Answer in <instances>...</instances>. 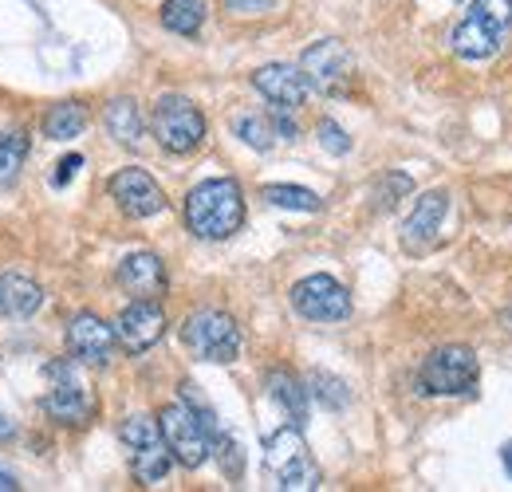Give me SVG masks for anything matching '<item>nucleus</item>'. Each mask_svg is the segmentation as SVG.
<instances>
[{
	"instance_id": "obj_1",
	"label": "nucleus",
	"mask_w": 512,
	"mask_h": 492,
	"mask_svg": "<svg viewBox=\"0 0 512 492\" xmlns=\"http://www.w3.org/2000/svg\"><path fill=\"white\" fill-rule=\"evenodd\" d=\"M186 225L201 241H229L245 225V193L233 178H209L186 193Z\"/></svg>"
},
{
	"instance_id": "obj_2",
	"label": "nucleus",
	"mask_w": 512,
	"mask_h": 492,
	"mask_svg": "<svg viewBox=\"0 0 512 492\" xmlns=\"http://www.w3.org/2000/svg\"><path fill=\"white\" fill-rule=\"evenodd\" d=\"M264 473H268L272 489L280 492L320 489V465L312 461L300 426H280L264 441Z\"/></svg>"
},
{
	"instance_id": "obj_3",
	"label": "nucleus",
	"mask_w": 512,
	"mask_h": 492,
	"mask_svg": "<svg viewBox=\"0 0 512 492\" xmlns=\"http://www.w3.org/2000/svg\"><path fill=\"white\" fill-rule=\"evenodd\" d=\"M477 382H481L477 351L461 343H446L430 351L418 367V390L430 398H465L477 390Z\"/></svg>"
},
{
	"instance_id": "obj_4",
	"label": "nucleus",
	"mask_w": 512,
	"mask_h": 492,
	"mask_svg": "<svg viewBox=\"0 0 512 492\" xmlns=\"http://www.w3.org/2000/svg\"><path fill=\"white\" fill-rule=\"evenodd\" d=\"M182 343H186V351H190L193 359L229 367V363L241 359L245 335H241L233 315H225V311L217 308H201L182 323Z\"/></svg>"
},
{
	"instance_id": "obj_5",
	"label": "nucleus",
	"mask_w": 512,
	"mask_h": 492,
	"mask_svg": "<svg viewBox=\"0 0 512 492\" xmlns=\"http://www.w3.org/2000/svg\"><path fill=\"white\" fill-rule=\"evenodd\" d=\"M512 28V0H473L469 16L453 28L449 44L461 60H489Z\"/></svg>"
},
{
	"instance_id": "obj_6",
	"label": "nucleus",
	"mask_w": 512,
	"mask_h": 492,
	"mask_svg": "<svg viewBox=\"0 0 512 492\" xmlns=\"http://www.w3.org/2000/svg\"><path fill=\"white\" fill-rule=\"evenodd\" d=\"M150 130L158 138V146L166 154H193L201 142H205V115L193 107L186 95H162L154 103V115H150Z\"/></svg>"
},
{
	"instance_id": "obj_7",
	"label": "nucleus",
	"mask_w": 512,
	"mask_h": 492,
	"mask_svg": "<svg viewBox=\"0 0 512 492\" xmlns=\"http://www.w3.org/2000/svg\"><path fill=\"white\" fill-rule=\"evenodd\" d=\"M119 437H123V445L130 449V473H134V481L158 485V481L170 473L174 453H170V445H166V437H162L154 418L134 414V418L123 422Z\"/></svg>"
},
{
	"instance_id": "obj_8",
	"label": "nucleus",
	"mask_w": 512,
	"mask_h": 492,
	"mask_svg": "<svg viewBox=\"0 0 512 492\" xmlns=\"http://www.w3.org/2000/svg\"><path fill=\"white\" fill-rule=\"evenodd\" d=\"M52 390L44 398V410L64 426H87L95 418V394L79 378V359H60L48 367Z\"/></svg>"
},
{
	"instance_id": "obj_9",
	"label": "nucleus",
	"mask_w": 512,
	"mask_h": 492,
	"mask_svg": "<svg viewBox=\"0 0 512 492\" xmlns=\"http://www.w3.org/2000/svg\"><path fill=\"white\" fill-rule=\"evenodd\" d=\"M158 430H162V437H166V445H170V453H174L178 465L201 469L209 461V433L201 426V418L193 414V406H186V402L162 406Z\"/></svg>"
},
{
	"instance_id": "obj_10",
	"label": "nucleus",
	"mask_w": 512,
	"mask_h": 492,
	"mask_svg": "<svg viewBox=\"0 0 512 492\" xmlns=\"http://www.w3.org/2000/svg\"><path fill=\"white\" fill-rule=\"evenodd\" d=\"M296 67L304 71L308 87L320 91V95H343V91L351 87V79H355V60H351V52H347L339 40H320V44H312V48L300 56Z\"/></svg>"
},
{
	"instance_id": "obj_11",
	"label": "nucleus",
	"mask_w": 512,
	"mask_h": 492,
	"mask_svg": "<svg viewBox=\"0 0 512 492\" xmlns=\"http://www.w3.org/2000/svg\"><path fill=\"white\" fill-rule=\"evenodd\" d=\"M292 308L312 323H343L351 315V296L331 276H308L292 288Z\"/></svg>"
},
{
	"instance_id": "obj_12",
	"label": "nucleus",
	"mask_w": 512,
	"mask_h": 492,
	"mask_svg": "<svg viewBox=\"0 0 512 492\" xmlns=\"http://www.w3.org/2000/svg\"><path fill=\"white\" fill-rule=\"evenodd\" d=\"M162 335H166V311H162L158 300H134L115 319V343L130 355L150 351Z\"/></svg>"
},
{
	"instance_id": "obj_13",
	"label": "nucleus",
	"mask_w": 512,
	"mask_h": 492,
	"mask_svg": "<svg viewBox=\"0 0 512 492\" xmlns=\"http://www.w3.org/2000/svg\"><path fill=\"white\" fill-rule=\"evenodd\" d=\"M111 197H115V205L127 213L130 221H146V217H158L166 209L162 185L154 182L146 170H138V166H127V170H119L111 178Z\"/></svg>"
},
{
	"instance_id": "obj_14",
	"label": "nucleus",
	"mask_w": 512,
	"mask_h": 492,
	"mask_svg": "<svg viewBox=\"0 0 512 492\" xmlns=\"http://www.w3.org/2000/svg\"><path fill=\"white\" fill-rule=\"evenodd\" d=\"M67 351H71V359H79L87 367H107L115 355V327L91 311H79L67 323Z\"/></svg>"
},
{
	"instance_id": "obj_15",
	"label": "nucleus",
	"mask_w": 512,
	"mask_h": 492,
	"mask_svg": "<svg viewBox=\"0 0 512 492\" xmlns=\"http://www.w3.org/2000/svg\"><path fill=\"white\" fill-rule=\"evenodd\" d=\"M253 87L276 111H292V115L304 107V99L312 91L308 79H304V71L296 63H264V67H256Z\"/></svg>"
},
{
	"instance_id": "obj_16",
	"label": "nucleus",
	"mask_w": 512,
	"mask_h": 492,
	"mask_svg": "<svg viewBox=\"0 0 512 492\" xmlns=\"http://www.w3.org/2000/svg\"><path fill=\"white\" fill-rule=\"evenodd\" d=\"M446 209H449L446 189L422 193L418 205H414V213H410L406 225H402V245L410 248V252H426V248L438 241V229H442V221H446Z\"/></svg>"
},
{
	"instance_id": "obj_17",
	"label": "nucleus",
	"mask_w": 512,
	"mask_h": 492,
	"mask_svg": "<svg viewBox=\"0 0 512 492\" xmlns=\"http://www.w3.org/2000/svg\"><path fill=\"white\" fill-rule=\"evenodd\" d=\"M119 284L134 300H158L166 292V264L154 252H130L119 264Z\"/></svg>"
},
{
	"instance_id": "obj_18",
	"label": "nucleus",
	"mask_w": 512,
	"mask_h": 492,
	"mask_svg": "<svg viewBox=\"0 0 512 492\" xmlns=\"http://www.w3.org/2000/svg\"><path fill=\"white\" fill-rule=\"evenodd\" d=\"M44 304V288L20 272H4L0 276V315L8 319H28L32 311Z\"/></svg>"
},
{
	"instance_id": "obj_19",
	"label": "nucleus",
	"mask_w": 512,
	"mask_h": 492,
	"mask_svg": "<svg viewBox=\"0 0 512 492\" xmlns=\"http://www.w3.org/2000/svg\"><path fill=\"white\" fill-rule=\"evenodd\" d=\"M103 126H107V134H111L119 146H127V150H138V146H142L146 123H142V111H138L134 99H111V103L103 107Z\"/></svg>"
},
{
	"instance_id": "obj_20",
	"label": "nucleus",
	"mask_w": 512,
	"mask_h": 492,
	"mask_svg": "<svg viewBox=\"0 0 512 492\" xmlns=\"http://www.w3.org/2000/svg\"><path fill=\"white\" fill-rule=\"evenodd\" d=\"M268 394H272V402L292 418V426H304V418H308V386H304L296 374L272 370V374H268Z\"/></svg>"
},
{
	"instance_id": "obj_21",
	"label": "nucleus",
	"mask_w": 512,
	"mask_h": 492,
	"mask_svg": "<svg viewBox=\"0 0 512 492\" xmlns=\"http://www.w3.org/2000/svg\"><path fill=\"white\" fill-rule=\"evenodd\" d=\"M87 107L83 103H75V99H64V103H56L48 115H44V134L48 138H56V142H75L83 130H87Z\"/></svg>"
},
{
	"instance_id": "obj_22",
	"label": "nucleus",
	"mask_w": 512,
	"mask_h": 492,
	"mask_svg": "<svg viewBox=\"0 0 512 492\" xmlns=\"http://www.w3.org/2000/svg\"><path fill=\"white\" fill-rule=\"evenodd\" d=\"M233 130H237V138L249 142L253 150H272L276 138H280L272 111H241V115L233 119Z\"/></svg>"
},
{
	"instance_id": "obj_23",
	"label": "nucleus",
	"mask_w": 512,
	"mask_h": 492,
	"mask_svg": "<svg viewBox=\"0 0 512 492\" xmlns=\"http://www.w3.org/2000/svg\"><path fill=\"white\" fill-rule=\"evenodd\" d=\"M205 0H166L162 4V24L174 32V36H197L201 24H205Z\"/></svg>"
},
{
	"instance_id": "obj_24",
	"label": "nucleus",
	"mask_w": 512,
	"mask_h": 492,
	"mask_svg": "<svg viewBox=\"0 0 512 492\" xmlns=\"http://www.w3.org/2000/svg\"><path fill=\"white\" fill-rule=\"evenodd\" d=\"M28 158V134L24 130H4L0 134V189L16 182V174L24 170Z\"/></svg>"
},
{
	"instance_id": "obj_25",
	"label": "nucleus",
	"mask_w": 512,
	"mask_h": 492,
	"mask_svg": "<svg viewBox=\"0 0 512 492\" xmlns=\"http://www.w3.org/2000/svg\"><path fill=\"white\" fill-rule=\"evenodd\" d=\"M260 197L268 205H276V209H296V213H316L323 205L320 197L312 189H304V185H264Z\"/></svg>"
},
{
	"instance_id": "obj_26",
	"label": "nucleus",
	"mask_w": 512,
	"mask_h": 492,
	"mask_svg": "<svg viewBox=\"0 0 512 492\" xmlns=\"http://www.w3.org/2000/svg\"><path fill=\"white\" fill-rule=\"evenodd\" d=\"M209 457H217V461H221V469H225V477H229V481H237V477H241V469H245L241 441H233L225 430L213 433V441H209Z\"/></svg>"
},
{
	"instance_id": "obj_27",
	"label": "nucleus",
	"mask_w": 512,
	"mask_h": 492,
	"mask_svg": "<svg viewBox=\"0 0 512 492\" xmlns=\"http://www.w3.org/2000/svg\"><path fill=\"white\" fill-rule=\"evenodd\" d=\"M308 394H316L327 410H343L347 406V382L343 378H335V374H323V370H316L312 378H308Z\"/></svg>"
},
{
	"instance_id": "obj_28",
	"label": "nucleus",
	"mask_w": 512,
	"mask_h": 492,
	"mask_svg": "<svg viewBox=\"0 0 512 492\" xmlns=\"http://www.w3.org/2000/svg\"><path fill=\"white\" fill-rule=\"evenodd\" d=\"M414 189V182L406 178V174H386L383 185H379V193H375V201H379V209H390L398 197H406Z\"/></svg>"
},
{
	"instance_id": "obj_29",
	"label": "nucleus",
	"mask_w": 512,
	"mask_h": 492,
	"mask_svg": "<svg viewBox=\"0 0 512 492\" xmlns=\"http://www.w3.org/2000/svg\"><path fill=\"white\" fill-rule=\"evenodd\" d=\"M320 146L327 154H347L351 150V138H347V130L339 123H331V119H323L320 123Z\"/></svg>"
},
{
	"instance_id": "obj_30",
	"label": "nucleus",
	"mask_w": 512,
	"mask_h": 492,
	"mask_svg": "<svg viewBox=\"0 0 512 492\" xmlns=\"http://www.w3.org/2000/svg\"><path fill=\"white\" fill-rule=\"evenodd\" d=\"M276 0H225V8L233 12V16H260V12H268Z\"/></svg>"
},
{
	"instance_id": "obj_31",
	"label": "nucleus",
	"mask_w": 512,
	"mask_h": 492,
	"mask_svg": "<svg viewBox=\"0 0 512 492\" xmlns=\"http://www.w3.org/2000/svg\"><path fill=\"white\" fill-rule=\"evenodd\" d=\"M75 170H83V158H79V154H71V158H64V162H60L56 185H67V182H71V174H75Z\"/></svg>"
},
{
	"instance_id": "obj_32",
	"label": "nucleus",
	"mask_w": 512,
	"mask_h": 492,
	"mask_svg": "<svg viewBox=\"0 0 512 492\" xmlns=\"http://www.w3.org/2000/svg\"><path fill=\"white\" fill-rule=\"evenodd\" d=\"M16 437V426H12V418L0 410V441H12Z\"/></svg>"
}]
</instances>
